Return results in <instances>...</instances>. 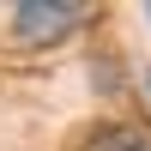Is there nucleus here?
<instances>
[{"label":"nucleus","mask_w":151,"mask_h":151,"mask_svg":"<svg viewBox=\"0 0 151 151\" xmlns=\"http://www.w3.org/2000/svg\"><path fill=\"white\" fill-rule=\"evenodd\" d=\"M145 97H151V73H145Z\"/></svg>","instance_id":"nucleus-3"},{"label":"nucleus","mask_w":151,"mask_h":151,"mask_svg":"<svg viewBox=\"0 0 151 151\" xmlns=\"http://www.w3.org/2000/svg\"><path fill=\"white\" fill-rule=\"evenodd\" d=\"M79 18H85V12L67 6V0H60V6H18V12H12V30H18L24 42H55V36H67Z\"/></svg>","instance_id":"nucleus-1"},{"label":"nucleus","mask_w":151,"mask_h":151,"mask_svg":"<svg viewBox=\"0 0 151 151\" xmlns=\"http://www.w3.org/2000/svg\"><path fill=\"white\" fill-rule=\"evenodd\" d=\"M145 18H151V12H145Z\"/></svg>","instance_id":"nucleus-4"},{"label":"nucleus","mask_w":151,"mask_h":151,"mask_svg":"<svg viewBox=\"0 0 151 151\" xmlns=\"http://www.w3.org/2000/svg\"><path fill=\"white\" fill-rule=\"evenodd\" d=\"M91 151H151V139L133 133V127H103V133L91 139Z\"/></svg>","instance_id":"nucleus-2"}]
</instances>
